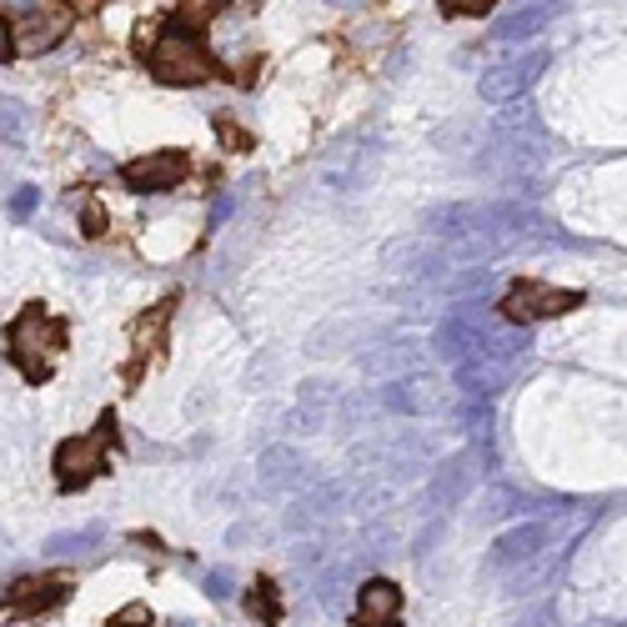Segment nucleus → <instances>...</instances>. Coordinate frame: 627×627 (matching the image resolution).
<instances>
[{
	"mask_svg": "<svg viewBox=\"0 0 627 627\" xmlns=\"http://www.w3.org/2000/svg\"><path fill=\"white\" fill-rule=\"evenodd\" d=\"M222 6H226V0H182V11H176L172 21H182L186 31H206V21H212Z\"/></svg>",
	"mask_w": 627,
	"mask_h": 627,
	"instance_id": "obj_12",
	"label": "nucleus"
},
{
	"mask_svg": "<svg viewBox=\"0 0 627 627\" xmlns=\"http://www.w3.org/2000/svg\"><path fill=\"white\" fill-rule=\"evenodd\" d=\"M276 592H282V587H276L272 577H262V582L252 587V597H246V602H252V613L262 617L266 627H276V623H282V597H276Z\"/></svg>",
	"mask_w": 627,
	"mask_h": 627,
	"instance_id": "obj_11",
	"label": "nucleus"
},
{
	"mask_svg": "<svg viewBox=\"0 0 627 627\" xmlns=\"http://www.w3.org/2000/svg\"><path fill=\"white\" fill-rule=\"evenodd\" d=\"M582 306V292H562V286H547V282H517L512 292L502 296V316L507 322H547V316H562Z\"/></svg>",
	"mask_w": 627,
	"mask_h": 627,
	"instance_id": "obj_4",
	"label": "nucleus"
},
{
	"mask_svg": "<svg viewBox=\"0 0 627 627\" xmlns=\"http://www.w3.org/2000/svg\"><path fill=\"white\" fill-rule=\"evenodd\" d=\"M542 66H547V51L517 56V61H502V66H487L482 81H477V91H482V101H512V96H522L527 86L542 76Z\"/></svg>",
	"mask_w": 627,
	"mask_h": 627,
	"instance_id": "obj_7",
	"label": "nucleus"
},
{
	"mask_svg": "<svg viewBox=\"0 0 627 627\" xmlns=\"http://www.w3.org/2000/svg\"><path fill=\"white\" fill-rule=\"evenodd\" d=\"M16 61V26L11 21H0V66Z\"/></svg>",
	"mask_w": 627,
	"mask_h": 627,
	"instance_id": "obj_16",
	"label": "nucleus"
},
{
	"mask_svg": "<svg viewBox=\"0 0 627 627\" xmlns=\"http://www.w3.org/2000/svg\"><path fill=\"white\" fill-rule=\"evenodd\" d=\"M6 342H11V362L21 366V376L41 386L46 376H51V356L66 346V326L56 322V316L46 312L41 302H31V306H26V312L11 322Z\"/></svg>",
	"mask_w": 627,
	"mask_h": 627,
	"instance_id": "obj_1",
	"label": "nucleus"
},
{
	"mask_svg": "<svg viewBox=\"0 0 627 627\" xmlns=\"http://www.w3.org/2000/svg\"><path fill=\"white\" fill-rule=\"evenodd\" d=\"M547 16H552V6H527V11H512L502 21V41H527V36H537L547 26Z\"/></svg>",
	"mask_w": 627,
	"mask_h": 627,
	"instance_id": "obj_10",
	"label": "nucleus"
},
{
	"mask_svg": "<svg viewBox=\"0 0 627 627\" xmlns=\"http://www.w3.org/2000/svg\"><path fill=\"white\" fill-rule=\"evenodd\" d=\"M81 6H86V0H81Z\"/></svg>",
	"mask_w": 627,
	"mask_h": 627,
	"instance_id": "obj_18",
	"label": "nucleus"
},
{
	"mask_svg": "<svg viewBox=\"0 0 627 627\" xmlns=\"http://www.w3.org/2000/svg\"><path fill=\"white\" fill-rule=\"evenodd\" d=\"M402 617V587L372 577V582L356 592V627H392Z\"/></svg>",
	"mask_w": 627,
	"mask_h": 627,
	"instance_id": "obj_9",
	"label": "nucleus"
},
{
	"mask_svg": "<svg viewBox=\"0 0 627 627\" xmlns=\"http://www.w3.org/2000/svg\"><path fill=\"white\" fill-rule=\"evenodd\" d=\"M437 6H442V16H487L497 0H437Z\"/></svg>",
	"mask_w": 627,
	"mask_h": 627,
	"instance_id": "obj_14",
	"label": "nucleus"
},
{
	"mask_svg": "<svg viewBox=\"0 0 627 627\" xmlns=\"http://www.w3.org/2000/svg\"><path fill=\"white\" fill-rule=\"evenodd\" d=\"M216 131H222L226 151H252V136H246V131H236L232 121H216Z\"/></svg>",
	"mask_w": 627,
	"mask_h": 627,
	"instance_id": "obj_15",
	"label": "nucleus"
},
{
	"mask_svg": "<svg viewBox=\"0 0 627 627\" xmlns=\"http://www.w3.org/2000/svg\"><path fill=\"white\" fill-rule=\"evenodd\" d=\"M186 172H192V161H186L182 151H151V156L126 161L121 166V182L131 186V192L151 196V192H176V186L186 182Z\"/></svg>",
	"mask_w": 627,
	"mask_h": 627,
	"instance_id": "obj_6",
	"label": "nucleus"
},
{
	"mask_svg": "<svg viewBox=\"0 0 627 627\" xmlns=\"http://www.w3.org/2000/svg\"><path fill=\"white\" fill-rule=\"evenodd\" d=\"M172 312H176V296H166L161 306H151V312L136 322V332H131V366L121 372V382L131 386V382H141V372H146V362L156 356V346H161V336H166V322H172Z\"/></svg>",
	"mask_w": 627,
	"mask_h": 627,
	"instance_id": "obj_8",
	"label": "nucleus"
},
{
	"mask_svg": "<svg viewBox=\"0 0 627 627\" xmlns=\"http://www.w3.org/2000/svg\"><path fill=\"white\" fill-rule=\"evenodd\" d=\"M71 597V577L66 572H41V577H21V582L6 587L0 607L16 617H41V613H56V607Z\"/></svg>",
	"mask_w": 627,
	"mask_h": 627,
	"instance_id": "obj_5",
	"label": "nucleus"
},
{
	"mask_svg": "<svg viewBox=\"0 0 627 627\" xmlns=\"http://www.w3.org/2000/svg\"><path fill=\"white\" fill-rule=\"evenodd\" d=\"M336 6H352V0H336Z\"/></svg>",
	"mask_w": 627,
	"mask_h": 627,
	"instance_id": "obj_17",
	"label": "nucleus"
},
{
	"mask_svg": "<svg viewBox=\"0 0 627 627\" xmlns=\"http://www.w3.org/2000/svg\"><path fill=\"white\" fill-rule=\"evenodd\" d=\"M76 212H81V222H86V226H81L86 236H101V232H106V206L96 202L91 192H81V196H76Z\"/></svg>",
	"mask_w": 627,
	"mask_h": 627,
	"instance_id": "obj_13",
	"label": "nucleus"
},
{
	"mask_svg": "<svg viewBox=\"0 0 627 627\" xmlns=\"http://www.w3.org/2000/svg\"><path fill=\"white\" fill-rule=\"evenodd\" d=\"M216 71V61L206 56L202 31H186L182 21H161V36L151 46V76L166 86H196Z\"/></svg>",
	"mask_w": 627,
	"mask_h": 627,
	"instance_id": "obj_3",
	"label": "nucleus"
},
{
	"mask_svg": "<svg viewBox=\"0 0 627 627\" xmlns=\"http://www.w3.org/2000/svg\"><path fill=\"white\" fill-rule=\"evenodd\" d=\"M111 452H116V412H101V422L86 437H66L56 447V487L61 492H81L86 482H96L106 472Z\"/></svg>",
	"mask_w": 627,
	"mask_h": 627,
	"instance_id": "obj_2",
	"label": "nucleus"
}]
</instances>
